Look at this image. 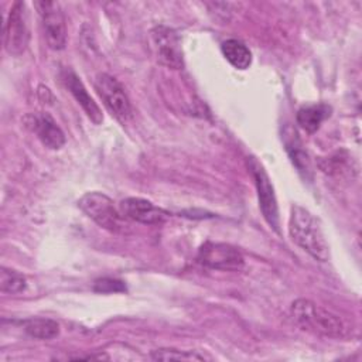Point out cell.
Masks as SVG:
<instances>
[{"label": "cell", "mask_w": 362, "mask_h": 362, "mask_svg": "<svg viewBox=\"0 0 362 362\" xmlns=\"http://www.w3.org/2000/svg\"><path fill=\"white\" fill-rule=\"evenodd\" d=\"M221 49L223 57L228 59V62L236 69H246L250 66L252 54L249 48L239 40L230 38L223 41L221 45Z\"/></svg>", "instance_id": "cell-14"}, {"label": "cell", "mask_w": 362, "mask_h": 362, "mask_svg": "<svg viewBox=\"0 0 362 362\" xmlns=\"http://www.w3.org/2000/svg\"><path fill=\"white\" fill-rule=\"evenodd\" d=\"M150 37L157 61L167 68L182 69L184 58L177 31L167 25H156L150 31Z\"/></svg>", "instance_id": "cell-5"}, {"label": "cell", "mask_w": 362, "mask_h": 362, "mask_svg": "<svg viewBox=\"0 0 362 362\" xmlns=\"http://www.w3.org/2000/svg\"><path fill=\"white\" fill-rule=\"evenodd\" d=\"M284 144H286V150H287L293 164L298 168V171L308 175V173L311 171L310 160H308L307 153L304 151V148L301 146L300 139L297 137L296 130L287 127V130L284 132Z\"/></svg>", "instance_id": "cell-15"}, {"label": "cell", "mask_w": 362, "mask_h": 362, "mask_svg": "<svg viewBox=\"0 0 362 362\" xmlns=\"http://www.w3.org/2000/svg\"><path fill=\"white\" fill-rule=\"evenodd\" d=\"M47 44L52 49H62L66 44V25L61 6L57 1H37Z\"/></svg>", "instance_id": "cell-9"}, {"label": "cell", "mask_w": 362, "mask_h": 362, "mask_svg": "<svg viewBox=\"0 0 362 362\" xmlns=\"http://www.w3.org/2000/svg\"><path fill=\"white\" fill-rule=\"evenodd\" d=\"M24 331L33 338L52 339L59 334V325L54 320L35 317L24 321Z\"/></svg>", "instance_id": "cell-16"}, {"label": "cell", "mask_w": 362, "mask_h": 362, "mask_svg": "<svg viewBox=\"0 0 362 362\" xmlns=\"http://www.w3.org/2000/svg\"><path fill=\"white\" fill-rule=\"evenodd\" d=\"M78 206L100 228L110 232H120L123 229L122 214L117 212V209L113 206V201L103 192H86L78 201Z\"/></svg>", "instance_id": "cell-3"}, {"label": "cell", "mask_w": 362, "mask_h": 362, "mask_svg": "<svg viewBox=\"0 0 362 362\" xmlns=\"http://www.w3.org/2000/svg\"><path fill=\"white\" fill-rule=\"evenodd\" d=\"M197 260L205 267L223 272H236L245 264L243 255L236 247L216 242H205L198 250Z\"/></svg>", "instance_id": "cell-6"}, {"label": "cell", "mask_w": 362, "mask_h": 362, "mask_svg": "<svg viewBox=\"0 0 362 362\" xmlns=\"http://www.w3.org/2000/svg\"><path fill=\"white\" fill-rule=\"evenodd\" d=\"M25 286H27V281H25V277L21 273H18L13 269L1 267V272H0V290H1V293L17 294V293L24 291Z\"/></svg>", "instance_id": "cell-17"}, {"label": "cell", "mask_w": 362, "mask_h": 362, "mask_svg": "<svg viewBox=\"0 0 362 362\" xmlns=\"http://www.w3.org/2000/svg\"><path fill=\"white\" fill-rule=\"evenodd\" d=\"M288 233L296 245L318 262H327L329 247L318 219L305 208L293 205L288 218Z\"/></svg>", "instance_id": "cell-1"}, {"label": "cell", "mask_w": 362, "mask_h": 362, "mask_svg": "<svg viewBox=\"0 0 362 362\" xmlns=\"http://www.w3.org/2000/svg\"><path fill=\"white\" fill-rule=\"evenodd\" d=\"M154 361H204L205 356L192 351H180L175 348H158L150 352Z\"/></svg>", "instance_id": "cell-18"}, {"label": "cell", "mask_w": 362, "mask_h": 362, "mask_svg": "<svg viewBox=\"0 0 362 362\" xmlns=\"http://www.w3.org/2000/svg\"><path fill=\"white\" fill-rule=\"evenodd\" d=\"M331 115V107L318 103V105H307L298 109L296 115V120L301 129L307 133H314L318 130L321 123Z\"/></svg>", "instance_id": "cell-13"}, {"label": "cell", "mask_w": 362, "mask_h": 362, "mask_svg": "<svg viewBox=\"0 0 362 362\" xmlns=\"http://www.w3.org/2000/svg\"><path fill=\"white\" fill-rule=\"evenodd\" d=\"M290 313L293 320L303 329L331 338H342L346 335V327L344 321L337 314L317 305L311 300H296L290 307Z\"/></svg>", "instance_id": "cell-2"}, {"label": "cell", "mask_w": 362, "mask_h": 362, "mask_svg": "<svg viewBox=\"0 0 362 362\" xmlns=\"http://www.w3.org/2000/svg\"><path fill=\"white\" fill-rule=\"evenodd\" d=\"M62 81L65 83V86L69 89V92L72 93V96L76 99V102L81 105V107L85 110V113L88 115V117L95 123L99 124L103 120V115L99 109V106L96 105V102L92 99V96L88 93L85 85L82 83V81L78 78V75L75 72H72L71 69H65L62 72Z\"/></svg>", "instance_id": "cell-12"}, {"label": "cell", "mask_w": 362, "mask_h": 362, "mask_svg": "<svg viewBox=\"0 0 362 362\" xmlns=\"http://www.w3.org/2000/svg\"><path fill=\"white\" fill-rule=\"evenodd\" d=\"M24 123L47 147L57 150L64 146V132L48 113H30L24 117Z\"/></svg>", "instance_id": "cell-11"}, {"label": "cell", "mask_w": 362, "mask_h": 362, "mask_svg": "<svg viewBox=\"0 0 362 362\" xmlns=\"http://www.w3.org/2000/svg\"><path fill=\"white\" fill-rule=\"evenodd\" d=\"M93 290L98 293H117V291H124L126 286L120 280L103 277V279H99L95 281Z\"/></svg>", "instance_id": "cell-19"}, {"label": "cell", "mask_w": 362, "mask_h": 362, "mask_svg": "<svg viewBox=\"0 0 362 362\" xmlns=\"http://www.w3.org/2000/svg\"><path fill=\"white\" fill-rule=\"evenodd\" d=\"M95 89L109 107V110L122 122L132 117V105L123 86L109 74H99L95 79Z\"/></svg>", "instance_id": "cell-8"}, {"label": "cell", "mask_w": 362, "mask_h": 362, "mask_svg": "<svg viewBox=\"0 0 362 362\" xmlns=\"http://www.w3.org/2000/svg\"><path fill=\"white\" fill-rule=\"evenodd\" d=\"M4 48L10 55H20L25 51L30 31L27 24L25 4L21 1L13 3L8 17L4 24Z\"/></svg>", "instance_id": "cell-7"}, {"label": "cell", "mask_w": 362, "mask_h": 362, "mask_svg": "<svg viewBox=\"0 0 362 362\" xmlns=\"http://www.w3.org/2000/svg\"><path fill=\"white\" fill-rule=\"evenodd\" d=\"M247 167L255 180V185L257 189V198H259V206L263 214V218L270 225V228H273L276 232H279V226H280L279 206H277V199H276L270 178L266 174V171L263 170L262 164L255 157H247Z\"/></svg>", "instance_id": "cell-4"}, {"label": "cell", "mask_w": 362, "mask_h": 362, "mask_svg": "<svg viewBox=\"0 0 362 362\" xmlns=\"http://www.w3.org/2000/svg\"><path fill=\"white\" fill-rule=\"evenodd\" d=\"M119 209L124 218L144 225L163 223L168 218L167 211L156 206L153 202L144 198H126L119 204Z\"/></svg>", "instance_id": "cell-10"}]
</instances>
